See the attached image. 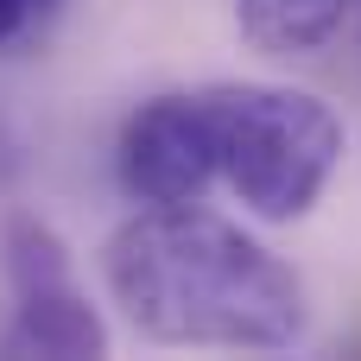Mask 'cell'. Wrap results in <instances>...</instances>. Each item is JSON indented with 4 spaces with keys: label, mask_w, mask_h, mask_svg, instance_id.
Segmentation results:
<instances>
[{
    "label": "cell",
    "mask_w": 361,
    "mask_h": 361,
    "mask_svg": "<svg viewBox=\"0 0 361 361\" xmlns=\"http://www.w3.org/2000/svg\"><path fill=\"white\" fill-rule=\"evenodd\" d=\"M108 292L165 349H286L305 330L298 273L209 209H146L108 241Z\"/></svg>",
    "instance_id": "obj_1"
},
{
    "label": "cell",
    "mask_w": 361,
    "mask_h": 361,
    "mask_svg": "<svg viewBox=\"0 0 361 361\" xmlns=\"http://www.w3.org/2000/svg\"><path fill=\"white\" fill-rule=\"evenodd\" d=\"M209 140H216V178L260 216V222H298L330 190L343 165V121L286 82H222L203 89Z\"/></svg>",
    "instance_id": "obj_2"
},
{
    "label": "cell",
    "mask_w": 361,
    "mask_h": 361,
    "mask_svg": "<svg viewBox=\"0 0 361 361\" xmlns=\"http://www.w3.org/2000/svg\"><path fill=\"white\" fill-rule=\"evenodd\" d=\"M13 317L0 330V361H108V330L70 279L63 241L38 216L6 222Z\"/></svg>",
    "instance_id": "obj_3"
},
{
    "label": "cell",
    "mask_w": 361,
    "mask_h": 361,
    "mask_svg": "<svg viewBox=\"0 0 361 361\" xmlns=\"http://www.w3.org/2000/svg\"><path fill=\"white\" fill-rule=\"evenodd\" d=\"M121 184L146 209H197L216 184V140L203 95H152L121 127Z\"/></svg>",
    "instance_id": "obj_4"
},
{
    "label": "cell",
    "mask_w": 361,
    "mask_h": 361,
    "mask_svg": "<svg viewBox=\"0 0 361 361\" xmlns=\"http://www.w3.org/2000/svg\"><path fill=\"white\" fill-rule=\"evenodd\" d=\"M361 0H235L241 38L260 44L267 57H305L343 32V19Z\"/></svg>",
    "instance_id": "obj_5"
},
{
    "label": "cell",
    "mask_w": 361,
    "mask_h": 361,
    "mask_svg": "<svg viewBox=\"0 0 361 361\" xmlns=\"http://www.w3.org/2000/svg\"><path fill=\"white\" fill-rule=\"evenodd\" d=\"M57 0H0V51H25L51 25Z\"/></svg>",
    "instance_id": "obj_6"
}]
</instances>
